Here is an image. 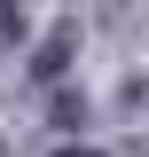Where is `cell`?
Returning <instances> with one entry per match:
<instances>
[{
    "label": "cell",
    "instance_id": "obj_1",
    "mask_svg": "<svg viewBox=\"0 0 149 157\" xmlns=\"http://www.w3.org/2000/svg\"><path fill=\"white\" fill-rule=\"evenodd\" d=\"M63 157H102V149H63Z\"/></svg>",
    "mask_w": 149,
    "mask_h": 157
}]
</instances>
